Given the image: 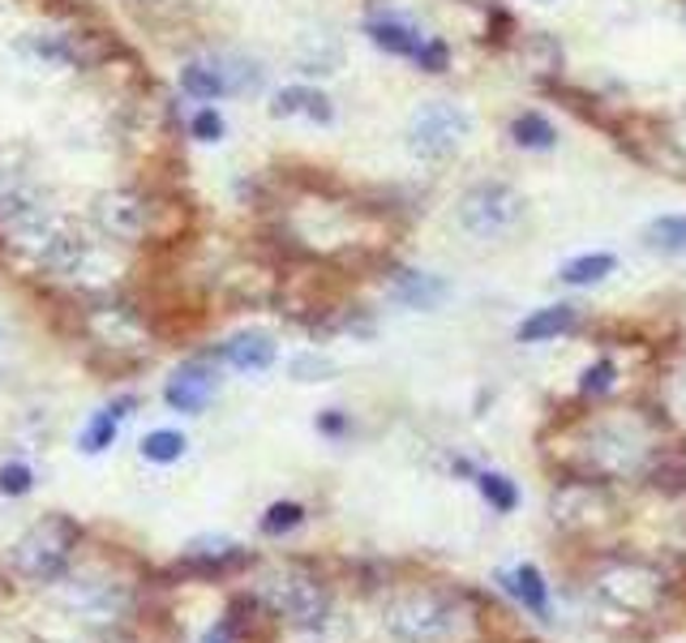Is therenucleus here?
Listing matches in <instances>:
<instances>
[{"label":"nucleus","instance_id":"1","mask_svg":"<svg viewBox=\"0 0 686 643\" xmlns=\"http://www.w3.org/2000/svg\"><path fill=\"white\" fill-rule=\"evenodd\" d=\"M77 523L65 519V515H48V519H39L17 545H13V571L22 574V579H30V583H52V579H61L69 567V558H73V549H77Z\"/></svg>","mask_w":686,"mask_h":643},{"label":"nucleus","instance_id":"2","mask_svg":"<svg viewBox=\"0 0 686 643\" xmlns=\"http://www.w3.org/2000/svg\"><path fill=\"white\" fill-rule=\"evenodd\" d=\"M519 223H524V198H519V189H511L502 181H480L460 198V227L480 240L511 236Z\"/></svg>","mask_w":686,"mask_h":643},{"label":"nucleus","instance_id":"3","mask_svg":"<svg viewBox=\"0 0 686 643\" xmlns=\"http://www.w3.org/2000/svg\"><path fill=\"white\" fill-rule=\"evenodd\" d=\"M468 129H473V121H468V112H464L460 103H451V99H433V103H425V108L412 116L408 146L416 159L438 163V159H451V154L464 146Z\"/></svg>","mask_w":686,"mask_h":643},{"label":"nucleus","instance_id":"4","mask_svg":"<svg viewBox=\"0 0 686 643\" xmlns=\"http://www.w3.org/2000/svg\"><path fill=\"white\" fill-rule=\"evenodd\" d=\"M267 605L283 622L292 627H322L327 614H331V596L327 588L305 571H279L267 583Z\"/></svg>","mask_w":686,"mask_h":643},{"label":"nucleus","instance_id":"5","mask_svg":"<svg viewBox=\"0 0 686 643\" xmlns=\"http://www.w3.org/2000/svg\"><path fill=\"white\" fill-rule=\"evenodd\" d=\"M391 635L404 643H438L446 640L451 622H455V609L438 596V592H412L404 601L391 605Z\"/></svg>","mask_w":686,"mask_h":643},{"label":"nucleus","instance_id":"6","mask_svg":"<svg viewBox=\"0 0 686 643\" xmlns=\"http://www.w3.org/2000/svg\"><path fill=\"white\" fill-rule=\"evenodd\" d=\"M215 386H219L215 369L206 360H189V364H181L172 373V382L163 386V399L176 412H203L206 404H210V395H215Z\"/></svg>","mask_w":686,"mask_h":643},{"label":"nucleus","instance_id":"7","mask_svg":"<svg viewBox=\"0 0 686 643\" xmlns=\"http://www.w3.org/2000/svg\"><path fill=\"white\" fill-rule=\"evenodd\" d=\"M391 296L404 309H438L451 296V284L438 280V275H425V271H395L391 275Z\"/></svg>","mask_w":686,"mask_h":643},{"label":"nucleus","instance_id":"8","mask_svg":"<svg viewBox=\"0 0 686 643\" xmlns=\"http://www.w3.org/2000/svg\"><path fill=\"white\" fill-rule=\"evenodd\" d=\"M219 357L241 373H262V369L274 364V339L267 331H241L219 348Z\"/></svg>","mask_w":686,"mask_h":643},{"label":"nucleus","instance_id":"9","mask_svg":"<svg viewBox=\"0 0 686 643\" xmlns=\"http://www.w3.org/2000/svg\"><path fill=\"white\" fill-rule=\"evenodd\" d=\"M95 214L121 240H137L146 232V207H142V198H134V194H108V198H99Z\"/></svg>","mask_w":686,"mask_h":643},{"label":"nucleus","instance_id":"10","mask_svg":"<svg viewBox=\"0 0 686 643\" xmlns=\"http://www.w3.org/2000/svg\"><path fill=\"white\" fill-rule=\"evenodd\" d=\"M601 592H610L614 601H622L626 609H648L657 596H661V583L652 571H639V567H622L617 574H610L601 583Z\"/></svg>","mask_w":686,"mask_h":643},{"label":"nucleus","instance_id":"11","mask_svg":"<svg viewBox=\"0 0 686 643\" xmlns=\"http://www.w3.org/2000/svg\"><path fill=\"white\" fill-rule=\"evenodd\" d=\"M241 562H245V554H241V545H232L228 536H198V541L185 549V567H194V571H203V574L232 571V567H241Z\"/></svg>","mask_w":686,"mask_h":643},{"label":"nucleus","instance_id":"12","mask_svg":"<svg viewBox=\"0 0 686 643\" xmlns=\"http://www.w3.org/2000/svg\"><path fill=\"white\" fill-rule=\"evenodd\" d=\"M579 309L575 305H549V309H537L532 318L519 322V344H546V339H558L575 326Z\"/></svg>","mask_w":686,"mask_h":643},{"label":"nucleus","instance_id":"13","mask_svg":"<svg viewBox=\"0 0 686 643\" xmlns=\"http://www.w3.org/2000/svg\"><path fill=\"white\" fill-rule=\"evenodd\" d=\"M365 35L382 48V52H391V57H412L416 61V52H420V35H416V26L412 22H400V17H373L369 26H365Z\"/></svg>","mask_w":686,"mask_h":643},{"label":"nucleus","instance_id":"14","mask_svg":"<svg viewBox=\"0 0 686 643\" xmlns=\"http://www.w3.org/2000/svg\"><path fill=\"white\" fill-rule=\"evenodd\" d=\"M130 408H134V399H117V404H108V408H99L95 417H90V425L82 429V450L86 455H99V450H108L112 446V437L121 433V421L130 417Z\"/></svg>","mask_w":686,"mask_h":643},{"label":"nucleus","instance_id":"15","mask_svg":"<svg viewBox=\"0 0 686 643\" xmlns=\"http://www.w3.org/2000/svg\"><path fill=\"white\" fill-rule=\"evenodd\" d=\"M271 112L274 116H309V121H331L335 112H331V99L322 95V90H309V86H287V90H279L274 95V103H271Z\"/></svg>","mask_w":686,"mask_h":643},{"label":"nucleus","instance_id":"16","mask_svg":"<svg viewBox=\"0 0 686 643\" xmlns=\"http://www.w3.org/2000/svg\"><path fill=\"white\" fill-rule=\"evenodd\" d=\"M511 138H515V146H524V150H553L558 146V129L549 125L541 112H519L511 121Z\"/></svg>","mask_w":686,"mask_h":643},{"label":"nucleus","instance_id":"17","mask_svg":"<svg viewBox=\"0 0 686 643\" xmlns=\"http://www.w3.org/2000/svg\"><path fill=\"white\" fill-rule=\"evenodd\" d=\"M648 249L657 254H686V214H661L644 227Z\"/></svg>","mask_w":686,"mask_h":643},{"label":"nucleus","instance_id":"18","mask_svg":"<svg viewBox=\"0 0 686 643\" xmlns=\"http://www.w3.org/2000/svg\"><path fill=\"white\" fill-rule=\"evenodd\" d=\"M614 267H617L614 254H584V258H571V262L562 267V280L575 287H584V284L605 280V275H614Z\"/></svg>","mask_w":686,"mask_h":643},{"label":"nucleus","instance_id":"19","mask_svg":"<svg viewBox=\"0 0 686 643\" xmlns=\"http://www.w3.org/2000/svg\"><path fill=\"white\" fill-rule=\"evenodd\" d=\"M181 90L194 95V99H219V95H228L219 65H198V61L181 70Z\"/></svg>","mask_w":686,"mask_h":643},{"label":"nucleus","instance_id":"20","mask_svg":"<svg viewBox=\"0 0 686 643\" xmlns=\"http://www.w3.org/2000/svg\"><path fill=\"white\" fill-rule=\"evenodd\" d=\"M511 579H515V596H519L537 618H549V588H546V579H541V571H537V567H519Z\"/></svg>","mask_w":686,"mask_h":643},{"label":"nucleus","instance_id":"21","mask_svg":"<svg viewBox=\"0 0 686 643\" xmlns=\"http://www.w3.org/2000/svg\"><path fill=\"white\" fill-rule=\"evenodd\" d=\"M185 437L176 433V429H155V433H146L142 437V455L150 459V463H176L181 455H185Z\"/></svg>","mask_w":686,"mask_h":643},{"label":"nucleus","instance_id":"22","mask_svg":"<svg viewBox=\"0 0 686 643\" xmlns=\"http://www.w3.org/2000/svg\"><path fill=\"white\" fill-rule=\"evenodd\" d=\"M480 494H485V502L493 506V510H515L519 506V490H515V481H506V477H498V472H480L477 477Z\"/></svg>","mask_w":686,"mask_h":643},{"label":"nucleus","instance_id":"23","mask_svg":"<svg viewBox=\"0 0 686 643\" xmlns=\"http://www.w3.org/2000/svg\"><path fill=\"white\" fill-rule=\"evenodd\" d=\"M301 519H305V506H301V502H274L271 510L262 515V532H267V536H283V532L301 528Z\"/></svg>","mask_w":686,"mask_h":643},{"label":"nucleus","instance_id":"24","mask_svg":"<svg viewBox=\"0 0 686 643\" xmlns=\"http://www.w3.org/2000/svg\"><path fill=\"white\" fill-rule=\"evenodd\" d=\"M30 485H35V472L26 463H4L0 468V494L4 498H22V494H30Z\"/></svg>","mask_w":686,"mask_h":643},{"label":"nucleus","instance_id":"25","mask_svg":"<svg viewBox=\"0 0 686 643\" xmlns=\"http://www.w3.org/2000/svg\"><path fill=\"white\" fill-rule=\"evenodd\" d=\"M331 369H335L331 360L314 357V353H305V357L292 360V378H296V382H327V378H331Z\"/></svg>","mask_w":686,"mask_h":643},{"label":"nucleus","instance_id":"26","mask_svg":"<svg viewBox=\"0 0 686 643\" xmlns=\"http://www.w3.org/2000/svg\"><path fill=\"white\" fill-rule=\"evenodd\" d=\"M416 65H420L425 73H446V65H451L446 44H442V39H425L420 52H416Z\"/></svg>","mask_w":686,"mask_h":643},{"label":"nucleus","instance_id":"27","mask_svg":"<svg viewBox=\"0 0 686 643\" xmlns=\"http://www.w3.org/2000/svg\"><path fill=\"white\" fill-rule=\"evenodd\" d=\"M610 386H614V364H610V360H597V364L584 373V382H579L584 395H601V391H610Z\"/></svg>","mask_w":686,"mask_h":643},{"label":"nucleus","instance_id":"28","mask_svg":"<svg viewBox=\"0 0 686 643\" xmlns=\"http://www.w3.org/2000/svg\"><path fill=\"white\" fill-rule=\"evenodd\" d=\"M189 129H194V138H198V143H219V138H223V116H219L215 108H203V112L194 116V125H189Z\"/></svg>","mask_w":686,"mask_h":643},{"label":"nucleus","instance_id":"29","mask_svg":"<svg viewBox=\"0 0 686 643\" xmlns=\"http://www.w3.org/2000/svg\"><path fill=\"white\" fill-rule=\"evenodd\" d=\"M318 429H322V433H343L347 421H343V412H327V417H318Z\"/></svg>","mask_w":686,"mask_h":643},{"label":"nucleus","instance_id":"30","mask_svg":"<svg viewBox=\"0 0 686 643\" xmlns=\"http://www.w3.org/2000/svg\"><path fill=\"white\" fill-rule=\"evenodd\" d=\"M683 17H686V0H683Z\"/></svg>","mask_w":686,"mask_h":643}]
</instances>
